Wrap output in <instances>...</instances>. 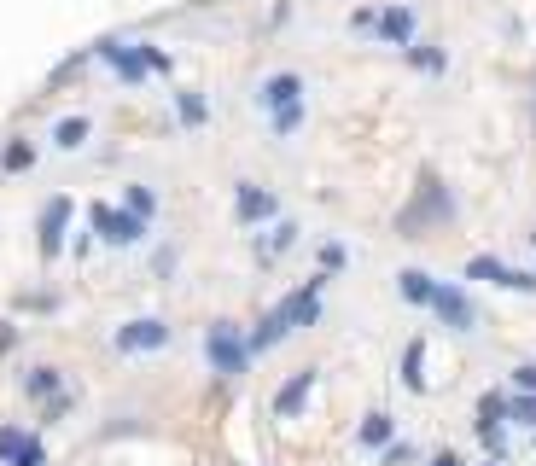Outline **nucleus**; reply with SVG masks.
Returning <instances> with one entry per match:
<instances>
[{
  "mask_svg": "<svg viewBox=\"0 0 536 466\" xmlns=\"http://www.w3.org/2000/svg\"><path fill=\"white\" fill-rule=\"evenodd\" d=\"M204 350H210L216 373H228V379H234V373H245V367H251V356H257V350H251V338H239L234 321H216V327H210V338H204Z\"/></svg>",
  "mask_w": 536,
  "mask_h": 466,
  "instance_id": "obj_3",
  "label": "nucleus"
},
{
  "mask_svg": "<svg viewBox=\"0 0 536 466\" xmlns=\"http://www.w3.org/2000/svg\"><path fill=\"white\" fill-rule=\"evenodd\" d=\"M432 466H461V461H455V455H437V461Z\"/></svg>",
  "mask_w": 536,
  "mask_h": 466,
  "instance_id": "obj_29",
  "label": "nucleus"
},
{
  "mask_svg": "<svg viewBox=\"0 0 536 466\" xmlns=\"http://www.w3.org/2000/svg\"><path fill=\"white\" fill-rule=\"evenodd\" d=\"M391 432H397V426H391V414H368V420H362V449H385Z\"/></svg>",
  "mask_w": 536,
  "mask_h": 466,
  "instance_id": "obj_15",
  "label": "nucleus"
},
{
  "mask_svg": "<svg viewBox=\"0 0 536 466\" xmlns=\"http://www.w3.org/2000/svg\"><path fill=\"white\" fill-rule=\"evenodd\" d=\"M234 216H239V222H263V216H274V193H263V187H239V193H234Z\"/></svg>",
  "mask_w": 536,
  "mask_h": 466,
  "instance_id": "obj_11",
  "label": "nucleus"
},
{
  "mask_svg": "<svg viewBox=\"0 0 536 466\" xmlns=\"http://www.w3.org/2000/svg\"><path fill=\"white\" fill-rule=\"evenodd\" d=\"M408 59L420 70H443V53H437V47H408Z\"/></svg>",
  "mask_w": 536,
  "mask_h": 466,
  "instance_id": "obj_24",
  "label": "nucleus"
},
{
  "mask_svg": "<svg viewBox=\"0 0 536 466\" xmlns=\"http://www.w3.org/2000/svg\"><path fill=\"white\" fill-rule=\"evenodd\" d=\"M175 105H181V123H204V117H210V105H204L199 94H181Z\"/></svg>",
  "mask_w": 536,
  "mask_h": 466,
  "instance_id": "obj_23",
  "label": "nucleus"
},
{
  "mask_svg": "<svg viewBox=\"0 0 536 466\" xmlns=\"http://www.w3.org/2000/svg\"><path fill=\"white\" fill-rule=\"evenodd\" d=\"M268 117H274V134L286 140V134L303 129V100H298V105H280V111H268Z\"/></svg>",
  "mask_w": 536,
  "mask_h": 466,
  "instance_id": "obj_19",
  "label": "nucleus"
},
{
  "mask_svg": "<svg viewBox=\"0 0 536 466\" xmlns=\"http://www.w3.org/2000/svg\"><path fill=\"white\" fill-rule=\"evenodd\" d=\"M30 443V432H18V426H0V466L18 461V449Z\"/></svg>",
  "mask_w": 536,
  "mask_h": 466,
  "instance_id": "obj_20",
  "label": "nucleus"
},
{
  "mask_svg": "<svg viewBox=\"0 0 536 466\" xmlns=\"http://www.w3.org/2000/svg\"><path fill=\"white\" fill-rule=\"evenodd\" d=\"M292 245H298V228H292V222H280V228L268 233L257 251H263V257H280V251H292Z\"/></svg>",
  "mask_w": 536,
  "mask_h": 466,
  "instance_id": "obj_18",
  "label": "nucleus"
},
{
  "mask_svg": "<svg viewBox=\"0 0 536 466\" xmlns=\"http://www.w3.org/2000/svg\"><path fill=\"white\" fill-rule=\"evenodd\" d=\"M426 309H437V315H443L455 333H472V321H478V309L467 303V292H461V286H437Z\"/></svg>",
  "mask_w": 536,
  "mask_h": 466,
  "instance_id": "obj_5",
  "label": "nucleus"
},
{
  "mask_svg": "<svg viewBox=\"0 0 536 466\" xmlns=\"http://www.w3.org/2000/svg\"><path fill=\"white\" fill-rule=\"evenodd\" d=\"M490 466H496V461H490Z\"/></svg>",
  "mask_w": 536,
  "mask_h": 466,
  "instance_id": "obj_30",
  "label": "nucleus"
},
{
  "mask_svg": "<svg viewBox=\"0 0 536 466\" xmlns=\"http://www.w3.org/2000/svg\"><path fill=\"white\" fill-rule=\"evenodd\" d=\"M129 210L140 216V222H152V210H158V199H152V187H129Z\"/></svg>",
  "mask_w": 536,
  "mask_h": 466,
  "instance_id": "obj_22",
  "label": "nucleus"
},
{
  "mask_svg": "<svg viewBox=\"0 0 536 466\" xmlns=\"http://www.w3.org/2000/svg\"><path fill=\"white\" fill-rule=\"evenodd\" d=\"M420 362H426V344L414 338V344L402 350V385H408V391H420V385H426V373H420Z\"/></svg>",
  "mask_w": 536,
  "mask_h": 466,
  "instance_id": "obj_14",
  "label": "nucleus"
},
{
  "mask_svg": "<svg viewBox=\"0 0 536 466\" xmlns=\"http://www.w3.org/2000/svg\"><path fill=\"white\" fill-rule=\"evenodd\" d=\"M432 292H437L432 274H420V268H402V298H408V303H432Z\"/></svg>",
  "mask_w": 536,
  "mask_h": 466,
  "instance_id": "obj_13",
  "label": "nucleus"
},
{
  "mask_svg": "<svg viewBox=\"0 0 536 466\" xmlns=\"http://www.w3.org/2000/svg\"><path fill=\"white\" fill-rule=\"evenodd\" d=\"M59 385H65V379H59V367H35L30 373V397H59Z\"/></svg>",
  "mask_w": 536,
  "mask_h": 466,
  "instance_id": "obj_17",
  "label": "nucleus"
},
{
  "mask_svg": "<svg viewBox=\"0 0 536 466\" xmlns=\"http://www.w3.org/2000/svg\"><path fill=\"white\" fill-rule=\"evenodd\" d=\"M321 268H344V245H321Z\"/></svg>",
  "mask_w": 536,
  "mask_h": 466,
  "instance_id": "obj_28",
  "label": "nucleus"
},
{
  "mask_svg": "<svg viewBox=\"0 0 536 466\" xmlns=\"http://www.w3.org/2000/svg\"><path fill=\"white\" fill-rule=\"evenodd\" d=\"M443 222H455V199H449V187L443 181H420V193H414V204L397 216V228L408 233V239H420V228H443Z\"/></svg>",
  "mask_w": 536,
  "mask_h": 466,
  "instance_id": "obj_2",
  "label": "nucleus"
},
{
  "mask_svg": "<svg viewBox=\"0 0 536 466\" xmlns=\"http://www.w3.org/2000/svg\"><path fill=\"white\" fill-rule=\"evenodd\" d=\"M12 466H41V443H35V437H30V443L18 449V461H12Z\"/></svg>",
  "mask_w": 536,
  "mask_h": 466,
  "instance_id": "obj_25",
  "label": "nucleus"
},
{
  "mask_svg": "<svg viewBox=\"0 0 536 466\" xmlns=\"http://www.w3.org/2000/svg\"><path fill=\"white\" fill-rule=\"evenodd\" d=\"M94 228H100L111 245H134V239L146 233V222H140L134 210H105V204H94Z\"/></svg>",
  "mask_w": 536,
  "mask_h": 466,
  "instance_id": "obj_6",
  "label": "nucleus"
},
{
  "mask_svg": "<svg viewBox=\"0 0 536 466\" xmlns=\"http://www.w3.org/2000/svg\"><path fill=\"white\" fill-rule=\"evenodd\" d=\"M82 140H88V117H65V123L53 129V146H59V152H76Z\"/></svg>",
  "mask_w": 536,
  "mask_h": 466,
  "instance_id": "obj_16",
  "label": "nucleus"
},
{
  "mask_svg": "<svg viewBox=\"0 0 536 466\" xmlns=\"http://www.w3.org/2000/svg\"><path fill=\"white\" fill-rule=\"evenodd\" d=\"M309 391H315V367H303V373H292V379H286V385L274 391V414H280V420H292V414H298L303 402H309Z\"/></svg>",
  "mask_w": 536,
  "mask_h": 466,
  "instance_id": "obj_9",
  "label": "nucleus"
},
{
  "mask_svg": "<svg viewBox=\"0 0 536 466\" xmlns=\"http://www.w3.org/2000/svg\"><path fill=\"white\" fill-rule=\"evenodd\" d=\"M467 280H490V286H507V292H536V274H519V268L496 263V257H472Z\"/></svg>",
  "mask_w": 536,
  "mask_h": 466,
  "instance_id": "obj_4",
  "label": "nucleus"
},
{
  "mask_svg": "<svg viewBox=\"0 0 536 466\" xmlns=\"http://www.w3.org/2000/svg\"><path fill=\"white\" fill-rule=\"evenodd\" d=\"M507 420H519V426H536V391H519V397L507 402Z\"/></svg>",
  "mask_w": 536,
  "mask_h": 466,
  "instance_id": "obj_21",
  "label": "nucleus"
},
{
  "mask_svg": "<svg viewBox=\"0 0 536 466\" xmlns=\"http://www.w3.org/2000/svg\"><path fill=\"white\" fill-rule=\"evenodd\" d=\"M257 100H263V111L298 105V100H303V76H298V70H274V76L263 82V94H257Z\"/></svg>",
  "mask_w": 536,
  "mask_h": 466,
  "instance_id": "obj_8",
  "label": "nucleus"
},
{
  "mask_svg": "<svg viewBox=\"0 0 536 466\" xmlns=\"http://www.w3.org/2000/svg\"><path fill=\"white\" fill-rule=\"evenodd\" d=\"M321 321V274L315 280H303L292 298H280L274 309L263 315V327L251 333V350H268V344H280L286 333H298V327H315Z\"/></svg>",
  "mask_w": 536,
  "mask_h": 466,
  "instance_id": "obj_1",
  "label": "nucleus"
},
{
  "mask_svg": "<svg viewBox=\"0 0 536 466\" xmlns=\"http://www.w3.org/2000/svg\"><path fill=\"white\" fill-rule=\"evenodd\" d=\"M379 35H385L391 47H408V41H414V12H408V6H391V12H379Z\"/></svg>",
  "mask_w": 536,
  "mask_h": 466,
  "instance_id": "obj_12",
  "label": "nucleus"
},
{
  "mask_svg": "<svg viewBox=\"0 0 536 466\" xmlns=\"http://www.w3.org/2000/svg\"><path fill=\"white\" fill-rule=\"evenodd\" d=\"M30 158H35L30 146H12V152H6V169H30Z\"/></svg>",
  "mask_w": 536,
  "mask_h": 466,
  "instance_id": "obj_26",
  "label": "nucleus"
},
{
  "mask_svg": "<svg viewBox=\"0 0 536 466\" xmlns=\"http://www.w3.org/2000/svg\"><path fill=\"white\" fill-rule=\"evenodd\" d=\"M513 385H519V391H536V362L519 367V373H513Z\"/></svg>",
  "mask_w": 536,
  "mask_h": 466,
  "instance_id": "obj_27",
  "label": "nucleus"
},
{
  "mask_svg": "<svg viewBox=\"0 0 536 466\" xmlns=\"http://www.w3.org/2000/svg\"><path fill=\"white\" fill-rule=\"evenodd\" d=\"M169 344V327L164 321H129L123 333H117V350L123 356H140V350H164Z\"/></svg>",
  "mask_w": 536,
  "mask_h": 466,
  "instance_id": "obj_7",
  "label": "nucleus"
},
{
  "mask_svg": "<svg viewBox=\"0 0 536 466\" xmlns=\"http://www.w3.org/2000/svg\"><path fill=\"white\" fill-rule=\"evenodd\" d=\"M65 222H70V199H53L41 210V251H47V257L65 245Z\"/></svg>",
  "mask_w": 536,
  "mask_h": 466,
  "instance_id": "obj_10",
  "label": "nucleus"
}]
</instances>
